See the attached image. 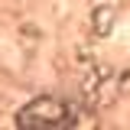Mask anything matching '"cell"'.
<instances>
[{"label":"cell","instance_id":"cell-1","mask_svg":"<svg viewBox=\"0 0 130 130\" xmlns=\"http://www.w3.org/2000/svg\"><path fill=\"white\" fill-rule=\"evenodd\" d=\"M16 124L20 127H65V124H72V111L55 98H39L20 111Z\"/></svg>","mask_w":130,"mask_h":130}]
</instances>
